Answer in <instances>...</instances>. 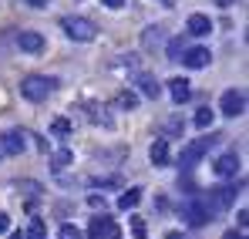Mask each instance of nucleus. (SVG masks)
Wrapping results in <instances>:
<instances>
[{"instance_id":"obj_1","label":"nucleus","mask_w":249,"mask_h":239,"mask_svg":"<svg viewBox=\"0 0 249 239\" xmlns=\"http://www.w3.org/2000/svg\"><path fill=\"white\" fill-rule=\"evenodd\" d=\"M61 27H64V34H68V37L78 40V44H88V40L98 37V24H94V20H88V17H78V14L61 17Z\"/></svg>"},{"instance_id":"obj_2","label":"nucleus","mask_w":249,"mask_h":239,"mask_svg":"<svg viewBox=\"0 0 249 239\" xmlns=\"http://www.w3.org/2000/svg\"><path fill=\"white\" fill-rule=\"evenodd\" d=\"M54 88H57V81L47 78V74H27V78L20 81V94L27 101H47L54 94Z\"/></svg>"},{"instance_id":"obj_3","label":"nucleus","mask_w":249,"mask_h":239,"mask_svg":"<svg viewBox=\"0 0 249 239\" xmlns=\"http://www.w3.org/2000/svg\"><path fill=\"white\" fill-rule=\"evenodd\" d=\"M215 142H219V135H209V138H196V142H189V145L182 148V155H178V168H185V172H189V168H196L199 159L206 155Z\"/></svg>"},{"instance_id":"obj_4","label":"nucleus","mask_w":249,"mask_h":239,"mask_svg":"<svg viewBox=\"0 0 249 239\" xmlns=\"http://www.w3.org/2000/svg\"><path fill=\"white\" fill-rule=\"evenodd\" d=\"M199 199L209 205L212 216H215V212H226V209L236 202V185H212L206 196H199Z\"/></svg>"},{"instance_id":"obj_5","label":"nucleus","mask_w":249,"mask_h":239,"mask_svg":"<svg viewBox=\"0 0 249 239\" xmlns=\"http://www.w3.org/2000/svg\"><path fill=\"white\" fill-rule=\"evenodd\" d=\"M182 219L199 229V226H209V222H212V212H209V205L199 199V196H189V199L182 202Z\"/></svg>"},{"instance_id":"obj_6","label":"nucleus","mask_w":249,"mask_h":239,"mask_svg":"<svg viewBox=\"0 0 249 239\" xmlns=\"http://www.w3.org/2000/svg\"><path fill=\"white\" fill-rule=\"evenodd\" d=\"M219 111L229 115V118H239V115L246 111V91H243V88H229V91H222V98H219Z\"/></svg>"},{"instance_id":"obj_7","label":"nucleus","mask_w":249,"mask_h":239,"mask_svg":"<svg viewBox=\"0 0 249 239\" xmlns=\"http://www.w3.org/2000/svg\"><path fill=\"white\" fill-rule=\"evenodd\" d=\"M88 239H122V229H118V222L111 219V216H94L91 219V226H88Z\"/></svg>"},{"instance_id":"obj_8","label":"nucleus","mask_w":249,"mask_h":239,"mask_svg":"<svg viewBox=\"0 0 249 239\" xmlns=\"http://www.w3.org/2000/svg\"><path fill=\"white\" fill-rule=\"evenodd\" d=\"M27 135L20 131V128H10V131H3V138H0V152L3 155H20L24 148H27V142H24Z\"/></svg>"},{"instance_id":"obj_9","label":"nucleus","mask_w":249,"mask_h":239,"mask_svg":"<svg viewBox=\"0 0 249 239\" xmlns=\"http://www.w3.org/2000/svg\"><path fill=\"white\" fill-rule=\"evenodd\" d=\"M209 61H212L209 47H185V54H182V64H185V68H192V71L209 68Z\"/></svg>"},{"instance_id":"obj_10","label":"nucleus","mask_w":249,"mask_h":239,"mask_svg":"<svg viewBox=\"0 0 249 239\" xmlns=\"http://www.w3.org/2000/svg\"><path fill=\"white\" fill-rule=\"evenodd\" d=\"M212 172H215L219 179H232V175L239 172V155H236V152L219 155V159H215V165H212Z\"/></svg>"},{"instance_id":"obj_11","label":"nucleus","mask_w":249,"mask_h":239,"mask_svg":"<svg viewBox=\"0 0 249 239\" xmlns=\"http://www.w3.org/2000/svg\"><path fill=\"white\" fill-rule=\"evenodd\" d=\"M185 31H189L192 37H206V34H212V20H209V14H189Z\"/></svg>"},{"instance_id":"obj_12","label":"nucleus","mask_w":249,"mask_h":239,"mask_svg":"<svg viewBox=\"0 0 249 239\" xmlns=\"http://www.w3.org/2000/svg\"><path fill=\"white\" fill-rule=\"evenodd\" d=\"M17 47H20V51H27V54H41L47 44H44V37L37 34V31H20V37H17Z\"/></svg>"},{"instance_id":"obj_13","label":"nucleus","mask_w":249,"mask_h":239,"mask_svg":"<svg viewBox=\"0 0 249 239\" xmlns=\"http://www.w3.org/2000/svg\"><path fill=\"white\" fill-rule=\"evenodd\" d=\"M168 94H172L175 105H185V101L192 98V88H189V81H185V78H172V81H168Z\"/></svg>"},{"instance_id":"obj_14","label":"nucleus","mask_w":249,"mask_h":239,"mask_svg":"<svg viewBox=\"0 0 249 239\" xmlns=\"http://www.w3.org/2000/svg\"><path fill=\"white\" fill-rule=\"evenodd\" d=\"M148 159H152L155 168H165V165H168V138H155V142H152Z\"/></svg>"},{"instance_id":"obj_15","label":"nucleus","mask_w":249,"mask_h":239,"mask_svg":"<svg viewBox=\"0 0 249 239\" xmlns=\"http://www.w3.org/2000/svg\"><path fill=\"white\" fill-rule=\"evenodd\" d=\"M138 91L145 94V98H159L162 94V84H159V78H152V74H138Z\"/></svg>"},{"instance_id":"obj_16","label":"nucleus","mask_w":249,"mask_h":239,"mask_svg":"<svg viewBox=\"0 0 249 239\" xmlns=\"http://www.w3.org/2000/svg\"><path fill=\"white\" fill-rule=\"evenodd\" d=\"M71 162H74V152H71V148H61V152H54V159H51V168H54V172H64Z\"/></svg>"},{"instance_id":"obj_17","label":"nucleus","mask_w":249,"mask_h":239,"mask_svg":"<svg viewBox=\"0 0 249 239\" xmlns=\"http://www.w3.org/2000/svg\"><path fill=\"white\" fill-rule=\"evenodd\" d=\"M138 202H142V189H128V192H122V196H118V209H124V212H128V209H135Z\"/></svg>"},{"instance_id":"obj_18","label":"nucleus","mask_w":249,"mask_h":239,"mask_svg":"<svg viewBox=\"0 0 249 239\" xmlns=\"http://www.w3.org/2000/svg\"><path fill=\"white\" fill-rule=\"evenodd\" d=\"M71 131H74V125H71L68 118H54L51 121V135H54V138H68Z\"/></svg>"},{"instance_id":"obj_19","label":"nucleus","mask_w":249,"mask_h":239,"mask_svg":"<svg viewBox=\"0 0 249 239\" xmlns=\"http://www.w3.org/2000/svg\"><path fill=\"white\" fill-rule=\"evenodd\" d=\"M115 105H118L122 111H135V108H138V94H135V91H122V94L115 98Z\"/></svg>"},{"instance_id":"obj_20","label":"nucleus","mask_w":249,"mask_h":239,"mask_svg":"<svg viewBox=\"0 0 249 239\" xmlns=\"http://www.w3.org/2000/svg\"><path fill=\"white\" fill-rule=\"evenodd\" d=\"M185 37H172L168 40V61H182V54H185Z\"/></svg>"},{"instance_id":"obj_21","label":"nucleus","mask_w":249,"mask_h":239,"mask_svg":"<svg viewBox=\"0 0 249 239\" xmlns=\"http://www.w3.org/2000/svg\"><path fill=\"white\" fill-rule=\"evenodd\" d=\"M24 239H47V226H44V219H31L27 236H24Z\"/></svg>"},{"instance_id":"obj_22","label":"nucleus","mask_w":249,"mask_h":239,"mask_svg":"<svg viewBox=\"0 0 249 239\" xmlns=\"http://www.w3.org/2000/svg\"><path fill=\"white\" fill-rule=\"evenodd\" d=\"M212 118H215V111H209V108H202V111H196V128H212Z\"/></svg>"},{"instance_id":"obj_23","label":"nucleus","mask_w":249,"mask_h":239,"mask_svg":"<svg viewBox=\"0 0 249 239\" xmlns=\"http://www.w3.org/2000/svg\"><path fill=\"white\" fill-rule=\"evenodd\" d=\"M131 236H135V239H145V236H148V226H145V219L131 216Z\"/></svg>"},{"instance_id":"obj_24","label":"nucleus","mask_w":249,"mask_h":239,"mask_svg":"<svg viewBox=\"0 0 249 239\" xmlns=\"http://www.w3.org/2000/svg\"><path fill=\"white\" fill-rule=\"evenodd\" d=\"M159 40H162V27H148L145 37H142V44H145V47H155Z\"/></svg>"},{"instance_id":"obj_25","label":"nucleus","mask_w":249,"mask_h":239,"mask_svg":"<svg viewBox=\"0 0 249 239\" xmlns=\"http://www.w3.org/2000/svg\"><path fill=\"white\" fill-rule=\"evenodd\" d=\"M57 239H84V233L78 229V226H71V222H68V226H61V233H57Z\"/></svg>"},{"instance_id":"obj_26","label":"nucleus","mask_w":249,"mask_h":239,"mask_svg":"<svg viewBox=\"0 0 249 239\" xmlns=\"http://www.w3.org/2000/svg\"><path fill=\"white\" fill-rule=\"evenodd\" d=\"M98 3H105L108 10H122V7L128 3V0H98Z\"/></svg>"},{"instance_id":"obj_27","label":"nucleus","mask_w":249,"mask_h":239,"mask_svg":"<svg viewBox=\"0 0 249 239\" xmlns=\"http://www.w3.org/2000/svg\"><path fill=\"white\" fill-rule=\"evenodd\" d=\"M88 205H91V209H105V199H101V196H88Z\"/></svg>"},{"instance_id":"obj_28","label":"nucleus","mask_w":249,"mask_h":239,"mask_svg":"<svg viewBox=\"0 0 249 239\" xmlns=\"http://www.w3.org/2000/svg\"><path fill=\"white\" fill-rule=\"evenodd\" d=\"M24 3H27V7H34V10H44L51 0H24Z\"/></svg>"},{"instance_id":"obj_29","label":"nucleus","mask_w":249,"mask_h":239,"mask_svg":"<svg viewBox=\"0 0 249 239\" xmlns=\"http://www.w3.org/2000/svg\"><path fill=\"white\" fill-rule=\"evenodd\" d=\"M7 229H10V216H7V212H0V233H7Z\"/></svg>"},{"instance_id":"obj_30","label":"nucleus","mask_w":249,"mask_h":239,"mask_svg":"<svg viewBox=\"0 0 249 239\" xmlns=\"http://www.w3.org/2000/svg\"><path fill=\"white\" fill-rule=\"evenodd\" d=\"M222 239H246V233H243V229H229Z\"/></svg>"},{"instance_id":"obj_31","label":"nucleus","mask_w":249,"mask_h":239,"mask_svg":"<svg viewBox=\"0 0 249 239\" xmlns=\"http://www.w3.org/2000/svg\"><path fill=\"white\" fill-rule=\"evenodd\" d=\"M246 222H249V212H246V209H239V229H246Z\"/></svg>"},{"instance_id":"obj_32","label":"nucleus","mask_w":249,"mask_h":239,"mask_svg":"<svg viewBox=\"0 0 249 239\" xmlns=\"http://www.w3.org/2000/svg\"><path fill=\"white\" fill-rule=\"evenodd\" d=\"M10 239H24V236H20V233H10Z\"/></svg>"}]
</instances>
